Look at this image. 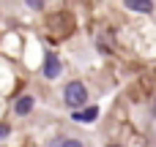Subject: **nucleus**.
I'll use <instances>...</instances> for the list:
<instances>
[{
    "label": "nucleus",
    "mask_w": 156,
    "mask_h": 147,
    "mask_svg": "<svg viewBox=\"0 0 156 147\" xmlns=\"http://www.w3.org/2000/svg\"><path fill=\"white\" fill-rule=\"evenodd\" d=\"M44 76H47V79L60 76V60H58L55 55H47V60H44Z\"/></svg>",
    "instance_id": "f03ea898"
},
{
    "label": "nucleus",
    "mask_w": 156,
    "mask_h": 147,
    "mask_svg": "<svg viewBox=\"0 0 156 147\" xmlns=\"http://www.w3.org/2000/svg\"><path fill=\"white\" fill-rule=\"evenodd\" d=\"M63 98H66V104H69L74 112H80V106H85V101H88V90H85L82 82H69Z\"/></svg>",
    "instance_id": "f257e3e1"
},
{
    "label": "nucleus",
    "mask_w": 156,
    "mask_h": 147,
    "mask_svg": "<svg viewBox=\"0 0 156 147\" xmlns=\"http://www.w3.org/2000/svg\"><path fill=\"white\" fill-rule=\"evenodd\" d=\"M96 117H99V109H96V106H88V109L74 112V120H80V123H93Z\"/></svg>",
    "instance_id": "20e7f679"
},
{
    "label": "nucleus",
    "mask_w": 156,
    "mask_h": 147,
    "mask_svg": "<svg viewBox=\"0 0 156 147\" xmlns=\"http://www.w3.org/2000/svg\"><path fill=\"white\" fill-rule=\"evenodd\" d=\"M33 95H22V98H16V104H14V112L19 115V117H25V115H30L33 112Z\"/></svg>",
    "instance_id": "7ed1b4c3"
},
{
    "label": "nucleus",
    "mask_w": 156,
    "mask_h": 147,
    "mask_svg": "<svg viewBox=\"0 0 156 147\" xmlns=\"http://www.w3.org/2000/svg\"><path fill=\"white\" fill-rule=\"evenodd\" d=\"M110 147H121V145H110Z\"/></svg>",
    "instance_id": "1a4fd4ad"
},
{
    "label": "nucleus",
    "mask_w": 156,
    "mask_h": 147,
    "mask_svg": "<svg viewBox=\"0 0 156 147\" xmlns=\"http://www.w3.org/2000/svg\"><path fill=\"white\" fill-rule=\"evenodd\" d=\"M5 136H8V125H3V123H0V139H5Z\"/></svg>",
    "instance_id": "0eeeda50"
},
{
    "label": "nucleus",
    "mask_w": 156,
    "mask_h": 147,
    "mask_svg": "<svg viewBox=\"0 0 156 147\" xmlns=\"http://www.w3.org/2000/svg\"><path fill=\"white\" fill-rule=\"evenodd\" d=\"M126 8H129V11H140V14H151V11H154V3H134V0H129Z\"/></svg>",
    "instance_id": "39448f33"
},
{
    "label": "nucleus",
    "mask_w": 156,
    "mask_h": 147,
    "mask_svg": "<svg viewBox=\"0 0 156 147\" xmlns=\"http://www.w3.org/2000/svg\"><path fill=\"white\" fill-rule=\"evenodd\" d=\"M154 117H156V104H154Z\"/></svg>",
    "instance_id": "6e6552de"
},
{
    "label": "nucleus",
    "mask_w": 156,
    "mask_h": 147,
    "mask_svg": "<svg viewBox=\"0 0 156 147\" xmlns=\"http://www.w3.org/2000/svg\"><path fill=\"white\" fill-rule=\"evenodd\" d=\"M58 147H82V142H77V139H63Z\"/></svg>",
    "instance_id": "423d86ee"
}]
</instances>
